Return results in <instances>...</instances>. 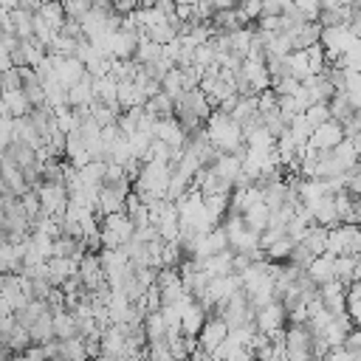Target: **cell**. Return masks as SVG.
I'll use <instances>...</instances> for the list:
<instances>
[{
    "label": "cell",
    "mask_w": 361,
    "mask_h": 361,
    "mask_svg": "<svg viewBox=\"0 0 361 361\" xmlns=\"http://www.w3.org/2000/svg\"><path fill=\"white\" fill-rule=\"evenodd\" d=\"M31 341H34V347H45V344H51V341H56V330H54V313L48 310L34 327H31Z\"/></svg>",
    "instance_id": "d4e9b609"
},
{
    "label": "cell",
    "mask_w": 361,
    "mask_h": 361,
    "mask_svg": "<svg viewBox=\"0 0 361 361\" xmlns=\"http://www.w3.org/2000/svg\"><path fill=\"white\" fill-rule=\"evenodd\" d=\"M341 141H344V130H341L338 121H327V124L316 127L313 135H310V147L319 149V152H333Z\"/></svg>",
    "instance_id": "ba28073f"
},
{
    "label": "cell",
    "mask_w": 361,
    "mask_h": 361,
    "mask_svg": "<svg viewBox=\"0 0 361 361\" xmlns=\"http://www.w3.org/2000/svg\"><path fill=\"white\" fill-rule=\"evenodd\" d=\"M305 118L310 121L313 130L322 127V124H327V121H333V116H330V104H313V107L305 113Z\"/></svg>",
    "instance_id": "e575fe53"
},
{
    "label": "cell",
    "mask_w": 361,
    "mask_h": 361,
    "mask_svg": "<svg viewBox=\"0 0 361 361\" xmlns=\"http://www.w3.org/2000/svg\"><path fill=\"white\" fill-rule=\"evenodd\" d=\"M155 8H158L164 17H172V14H175V8H178V3H166V0H158V3H155Z\"/></svg>",
    "instance_id": "b9f144b4"
},
{
    "label": "cell",
    "mask_w": 361,
    "mask_h": 361,
    "mask_svg": "<svg viewBox=\"0 0 361 361\" xmlns=\"http://www.w3.org/2000/svg\"><path fill=\"white\" fill-rule=\"evenodd\" d=\"M138 42H141V34L133 31V28H118L110 34V56L113 59H135V51H138Z\"/></svg>",
    "instance_id": "5b68a950"
},
{
    "label": "cell",
    "mask_w": 361,
    "mask_h": 361,
    "mask_svg": "<svg viewBox=\"0 0 361 361\" xmlns=\"http://www.w3.org/2000/svg\"><path fill=\"white\" fill-rule=\"evenodd\" d=\"M327 257H361V228L358 226H336L327 237Z\"/></svg>",
    "instance_id": "7a4b0ae2"
},
{
    "label": "cell",
    "mask_w": 361,
    "mask_h": 361,
    "mask_svg": "<svg viewBox=\"0 0 361 361\" xmlns=\"http://www.w3.org/2000/svg\"><path fill=\"white\" fill-rule=\"evenodd\" d=\"M324 361H353V353H350L347 347H333Z\"/></svg>",
    "instance_id": "ab89813d"
},
{
    "label": "cell",
    "mask_w": 361,
    "mask_h": 361,
    "mask_svg": "<svg viewBox=\"0 0 361 361\" xmlns=\"http://www.w3.org/2000/svg\"><path fill=\"white\" fill-rule=\"evenodd\" d=\"M254 324H257V333H262V336H274L279 330H288V310L282 307V302H271L268 307L257 310Z\"/></svg>",
    "instance_id": "3957f363"
},
{
    "label": "cell",
    "mask_w": 361,
    "mask_h": 361,
    "mask_svg": "<svg viewBox=\"0 0 361 361\" xmlns=\"http://www.w3.org/2000/svg\"><path fill=\"white\" fill-rule=\"evenodd\" d=\"M96 102V90H93V76L87 73L79 85H73L71 90H68V104L73 107V110H82V107H90Z\"/></svg>",
    "instance_id": "9a60e30c"
},
{
    "label": "cell",
    "mask_w": 361,
    "mask_h": 361,
    "mask_svg": "<svg viewBox=\"0 0 361 361\" xmlns=\"http://www.w3.org/2000/svg\"><path fill=\"white\" fill-rule=\"evenodd\" d=\"M319 296H322V305L333 313V316H344L347 313V285L333 279L327 285L319 288Z\"/></svg>",
    "instance_id": "9c48e42d"
},
{
    "label": "cell",
    "mask_w": 361,
    "mask_h": 361,
    "mask_svg": "<svg viewBox=\"0 0 361 361\" xmlns=\"http://www.w3.org/2000/svg\"><path fill=\"white\" fill-rule=\"evenodd\" d=\"M144 333H147V341H166V319L164 313H149L144 319Z\"/></svg>",
    "instance_id": "f1b7e54d"
},
{
    "label": "cell",
    "mask_w": 361,
    "mask_h": 361,
    "mask_svg": "<svg viewBox=\"0 0 361 361\" xmlns=\"http://www.w3.org/2000/svg\"><path fill=\"white\" fill-rule=\"evenodd\" d=\"M51 59H54V71H56V79L71 90L73 85H79L85 76H87V68H85V62H79L76 56H54L51 54Z\"/></svg>",
    "instance_id": "52a82bcc"
},
{
    "label": "cell",
    "mask_w": 361,
    "mask_h": 361,
    "mask_svg": "<svg viewBox=\"0 0 361 361\" xmlns=\"http://www.w3.org/2000/svg\"><path fill=\"white\" fill-rule=\"evenodd\" d=\"M209 316H212V313H209L200 302H192V305L186 307V313H183V336H189V338H200V333H203Z\"/></svg>",
    "instance_id": "4fadbf2b"
},
{
    "label": "cell",
    "mask_w": 361,
    "mask_h": 361,
    "mask_svg": "<svg viewBox=\"0 0 361 361\" xmlns=\"http://www.w3.org/2000/svg\"><path fill=\"white\" fill-rule=\"evenodd\" d=\"M20 203H23V209H25V214H28V220L34 223L39 214H42V200H39V192H28V195H23L20 197Z\"/></svg>",
    "instance_id": "d590c367"
},
{
    "label": "cell",
    "mask_w": 361,
    "mask_h": 361,
    "mask_svg": "<svg viewBox=\"0 0 361 361\" xmlns=\"http://www.w3.org/2000/svg\"><path fill=\"white\" fill-rule=\"evenodd\" d=\"M161 87H164V93L166 96H172L175 102L186 93V85H183V73H180V68H175V71H169V76L161 82Z\"/></svg>",
    "instance_id": "4dcf8cb0"
},
{
    "label": "cell",
    "mask_w": 361,
    "mask_h": 361,
    "mask_svg": "<svg viewBox=\"0 0 361 361\" xmlns=\"http://www.w3.org/2000/svg\"><path fill=\"white\" fill-rule=\"evenodd\" d=\"M79 279H82V285L93 293V290H99L107 279H104V268H102V257L96 254V251H85V257L79 259Z\"/></svg>",
    "instance_id": "8992f818"
},
{
    "label": "cell",
    "mask_w": 361,
    "mask_h": 361,
    "mask_svg": "<svg viewBox=\"0 0 361 361\" xmlns=\"http://www.w3.org/2000/svg\"><path fill=\"white\" fill-rule=\"evenodd\" d=\"M206 135H209V141H212V147H214L217 152H223V155H245V135H243V127H240L231 116L214 110L212 118L206 121Z\"/></svg>",
    "instance_id": "6da1fadb"
},
{
    "label": "cell",
    "mask_w": 361,
    "mask_h": 361,
    "mask_svg": "<svg viewBox=\"0 0 361 361\" xmlns=\"http://www.w3.org/2000/svg\"><path fill=\"white\" fill-rule=\"evenodd\" d=\"M203 271L209 274V279H220V276H231L234 274V251H223L214 254L203 262Z\"/></svg>",
    "instance_id": "e0dca14e"
},
{
    "label": "cell",
    "mask_w": 361,
    "mask_h": 361,
    "mask_svg": "<svg viewBox=\"0 0 361 361\" xmlns=\"http://www.w3.org/2000/svg\"><path fill=\"white\" fill-rule=\"evenodd\" d=\"M307 274H310V279L322 288V285H327V282H333L336 279V259L333 257H316L313 262H310V268H307Z\"/></svg>",
    "instance_id": "ac0fdd59"
},
{
    "label": "cell",
    "mask_w": 361,
    "mask_h": 361,
    "mask_svg": "<svg viewBox=\"0 0 361 361\" xmlns=\"http://www.w3.org/2000/svg\"><path fill=\"white\" fill-rule=\"evenodd\" d=\"M237 11H240L243 23L251 25V23H257L262 17V3L259 0H245V3H237Z\"/></svg>",
    "instance_id": "d6a6232c"
},
{
    "label": "cell",
    "mask_w": 361,
    "mask_h": 361,
    "mask_svg": "<svg viewBox=\"0 0 361 361\" xmlns=\"http://www.w3.org/2000/svg\"><path fill=\"white\" fill-rule=\"evenodd\" d=\"M0 189H3V195L8 192V195H17V197H23V195L31 192L23 169L17 164H11V161H3V183H0Z\"/></svg>",
    "instance_id": "30bf717a"
},
{
    "label": "cell",
    "mask_w": 361,
    "mask_h": 361,
    "mask_svg": "<svg viewBox=\"0 0 361 361\" xmlns=\"http://www.w3.org/2000/svg\"><path fill=\"white\" fill-rule=\"evenodd\" d=\"M347 316H350L353 322L361 319V282H353V285L347 288Z\"/></svg>",
    "instance_id": "1f68e13d"
},
{
    "label": "cell",
    "mask_w": 361,
    "mask_h": 361,
    "mask_svg": "<svg viewBox=\"0 0 361 361\" xmlns=\"http://www.w3.org/2000/svg\"><path fill=\"white\" fill-rule=\"evenodd\" d=\"M327 237H330V228H324V226H310V231L305 234L302 245H305L313 257H324V254H327Z\"/></svg>",
    "instance_id": "cb8c5ba5"
},
{
    "label": "cell",
    "mask_w": 361,
    "mask_h": 361,
    "mask_svg": "<svg viewBox=\"0 0 361 361\" xmlns=\"http://www.w3.org/2000/svg\"><path fill=\"white\" fill-rule=\"evenodd\" d=\"M147 361H175V355L166 341H152L147 347Z\"/></svg>",
    "instance_id": "8d00e7d4"
},
{
    "label": "cell",
    "mask_w": 361,
    "mask_h": 361,
    "mask_svg": "<svg viewBox=\"0 0 361 361\" xmlns=\"http://www.w3.org/2000/svg\"><path fill=\"white\" fill-rule=\"evenodd\" d=\"M271 209L265 206V203H259V206H251L243 217H245V226L251 228V231H257V234H262V231H268V226H271Z\"/></svg>",
    "instance_id": "484cf974"
},
{
    "label": "cell",
    "mask_w": 361,
    "mask_h": 361,
    "mask_svg": "<svg viewBox=\"0 0 361 361\" xmlns=\"http://www.w3.org/2000/svg\"><path fill=\"white\" fill-rule=\"evenodd\" d=\"M299 90H302V82H299V79H293V76H282L279 82H274V93H276L279 99L296 96Z\"/></svg>",
    "instance_id": "836d02e7"
},
{
    "label": "cell",
    "mask_w": 361,
    "mask_h": 361,
    "mask_svg": "<svg viewBox=\"0 0 361 361\" xmlns=\"http://www.w3.org/2000/svg\"><path fill=\"white\" fill-rule=\"evenodd\" d=\"M316 226H324V228H336V226H344L341 223V214H338V206H336V197H324L316 209Z\"/></svg>",
    "instance_id": "ffe728a7"
},
{
    "label": "cell",
    "mask_w": 361,
    "mask_h": 361,
    "mask_svg": "<svg viewBox=\"0 0 361 361\" xmlns=\"http://www.w3.org/2000/svg\"><path fill=\"white\" fill-rule=\"evenodd\" d=\"M39 17H42L56 34H59V31L65 28V23H68V14H65V6H62V3H42Z\"/></svg>",
    "instance_id": "4316f807"
},
{
    "label": "cell",
    "mask_w": 361,
    "mask_h": 361,
    "mask_svg": "<svg viewBox=\"0 0 361 361\" xmlns=\"http://www.w3.org/2000/svg\"><path fill=\"white\" fill-rule=\"evenodd\" d=\"M228 333H231V327L226 324V319H223V316H209V322H206V327H203V333H200L197 344H200V350H203V353L214 355V353L223 347V341L228 338Z\"/></svg>",
    "instance_id": "277c9868"
},
{
    "label": "cell",
    "mask_w": 361,
    "mask_h": 361,
    "mask_svg": "<svg viewBox=\"0 0 361 361\" xmlns=\"http://www.w3.org/2000/svg\"><path fill=\"white\" fill-rule=\"evenodd\" d=\"M59 350L68 361H90L87 355V347H85V338H71V341H59Z\"/></svg>",
    "instance_id": "f546056e"
},
{
    "label": "cell",
    "mask_w": 361,
    "mask_h": 361,
    "mask_svg": "<svg viewBox=\"0 0 361 361\" xmlns=\"http://www.w3.org/2000/svg\"><path fill=\"white\" fill-rule=\"evenodd\" d=\"M62 6H65V14H68L71 20H82V17L93 8V3H90V0H65Z\"/></svg>",
    "instance_id": "74e56055"
},
{
    "label": "cell",
    "mask_w": 361,
    "mask_h": 361,
    "mask_svg": "<svg viewBox=\"0 0 361 361\" xmlns=\"http://www.w3.org/2000/svg\"><path fill=\"white\" fill-rule=\"evenodd\" d=\"M96 361H113V358H110V355H99Z\"/></svg>",
    "instance_id": "7bdbcfd3"
},
{
    "label": "cell",
    "mask_w": 361,
    "mask_h": 361,
    "mask_svg": "<svg viewBox=\"0 0 361 361\" xmlns=\"http://www.w3.org/2000/svg\"><path fill=\"white\" fill-rule=\"evenodd\" d=\"M144 113H149V116L158 118V121H164V118H175V99L166 96V93H158V96H152V99L147 102Z\"/></svg>",
    "instance_id": "603a6c76"
},
{
    "label": "cell",
    "mask_w": 361,
    "mask_h": 361,
    "mask_svg": "<svg viewBox=\"0 0 361 361\" xmlns=\"http://www.w3.org/2000/svg\"><path fill=\"white\" fill-rule=\"evenodd\" d=\"M124 353H127V336H124V327H121V324H110V327L102 333V355L124 358Z\"/></svg>",
    "instance_id": "7c38bea8"
},
{
    "label": "cell",
    "mask_w": 361,
    "mask_h": 361,
    "mask_svg": "<svg viewBox=\"0 0 361 361\" xmlns=\"http://www.w3.org/2000/svg\"><path fill=\"white\" fill-rule=\"evenodd\" d=\"M93 90H96V102H99V104H104V107L121 113V107H118V82H116L113 76L93 79Z\"/></svg>",
    "instance_id": "5bb4252c"
},
{
    "label": "cell",
    "mask_w": 361,
    "mask_h": 361,
    "mask_svg": "<svg viewBox=\"0 0 361 361\" xmlns=\"http://www.w3.org/2000/svg\"><path fill=\"white\" fill-rule=\"evenodd\" d=\"M344 347H347L350 353H358V350H361V330H358V327H355V330H353V333L347 336V341H344Z\"/></svg>",
    "instance_id": "60d3db41"
},
{
    "label": "cell",
    "mask_w": 361,
    "mask_h": 361,
    "mask_svg": "<svg viewBox=\"0 0 361 361\" xmlns=\"http://www.w3.org/2000/svg\"><path fill=\"white\" fill-rule=\"evenodd\" d=\"M102 228H107V231H113L124 245L135 237V226H133V220H130V214L127 212H118V214H110V217H104L102 220Z\"/></svg>",
    "instance_id": "2e32d148"
},
{
    "label": "cell",
    "mask_w": 361,
    "mask_h": 361,
    "mask_svg": "<svg viewBox=\"0 0 361 361\" xmlns=\"http://www.w3.org/2000/svg\"><path fill=\"white\" fill-rule=\"evenodd\" d=\"M54 330H56V341H71V338H82L79 324L73 319L71 310H59L54 313Z\"/></svg>",
    "instance_id": "d6986e66"
},
{
    "label": "cell",
    "mask_w": 361,
    "mask_h": 361,
    "mask_svg": "<svg viewBox=\"0 0 361 361\" xmlns=\"http://www.w3.org/2000/svg\"><path fill=\"white\" fill-rule=\"evenodd\" d=\"M330 116H333V121H338V124H347V121L355 116V107L350 104V96H347V93H336V96L330 99Z\"/></svg>",
    "instance_id": "83f0119b"
},
{
    "label": "cell",
    "mask_w": 361,
    "mask_h": 361,
    "mask_svg": "<svg viewBox=\"0 0 361 361\" xmlns=\"http://www.w3.org/2000/svg\"><path fill=\"white\" fill-rule=\"evenodd\" d=\"M282 11H285V3H279V0L262 3V17H282Z\"/></svg>",
    "instance_id": "f35d334b"
},
{
    "label": "cell",
    "mask_w": 361,
    "mask_h": 361,
    "mask_svg": "<svg viewBox=\"0 0 361 361\" xmlns=\"http://www.w3.org/2000/svg\"><path fill=\"white\" fill-rule=\"evenodd\" d=\"M138 34H141V42H138V51H135V62L147 68V65H152V62H158L164 56V45L152 42L147 31H138Z\"/></svg>",
    "instance_id": "44dd1931"
},
{
    "label": "cell",
    "mask_w": 361,
    "mask_h": 361,
    "mask_svg": "<svg viewBox=\"0 0 361 361\" xmlns=\"http://www.w3.org/2000/svg\"><path fill=\"white\" fill-rule=\"evenodd\" d=\"M214 175L223 180V183H228L231 189H234V183H237V178L243 175V155H217V161H214Z\"/></svg>",
    "instance_id": "8fae6325"
},
{
    "label": "cell",
    "mask_w": 361,
    "mask_h": 361,
    "mask_svg": "<svg viewBox=\"0 0 361 361\" xmlns=\"http://www.w3.org/2000/svg\"><path fill=\"white\" fill-rule=\"evenodd\" d=\"M285 65H288V76H293V79H299V82H307L310 76H316L313 68H310V62H307V54H305V51L288 54V56H285Z\"/></svg>",
    "instance_id": "7402d4cb"
}]
</instances>
